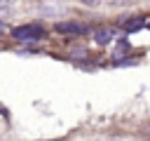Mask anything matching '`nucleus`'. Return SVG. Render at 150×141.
Wrapping results in <instances>:
<instances>
[{
	"label": "nucleus",
	"mask_w": 150,
	"mask_h": 141,
	"mask_svg": "<svg viewBox=\"0 0 150 141\" xmlns=\"http://www.w3.org/2000/svg\"><path fill=\"white\" fill-rule=\"evenodd\" d=\"M56 31H59V33H84L87 26H82V24H77V21H59V24H56Z\"/></svg>",
	"instance_id": "7ed1b4c3"
},
{
	"label": "nucleus",
	"mask_w": 150,
	"mask_h": 141,
	"mask_svg": "<svg viewBox=\"0 0 150 141\" xmlns=\"http://www.w3.org/2000/svg\"><path fill=\"white\" fill-rule=\"evenodd\" d=\"M42 26L40 24H26V26H16L14 31H12V35L16 38V40H21V42H35L38 38H42Z\"/></svg>",
	"instance_id": "f257e3e1"
},
{
	"label": "nucleus",
	"mask_w": 150,
	"mask_h": 141,
	"mask_svg": "<svg viewBox=\"0 0 150 141\" xmlns=\"http://www.w3.org/2000/svg\"><path fill=\"white\" fill-rule=\"evenodd\" d=\"M7 2H9V0H0V7H5V5H7Z\"/></svg>",
	"instance_id": "1a4fd4ad"
},
{
	"label": "nucleus",
	"mask_w": 150,
	"mask_h": 141,
	"mask_svg": "<svg viewBox=\"0 0 150 141\" xmlns=\"http://www.w3.org/2000/svg\"><path fill=\"white\" fill-rule=\"evenodd\" d=\"M127 49H129V42H127V40H120V45H117V49H115V59H120Z\"/></svg>",
	"instance_id": "423d86ee"
},
{
	"label": "nucleus",
	"mask_w": 150,
	"mask_h": 141,
	"mask_svg": "<svg viewBox=\"0 0 150 141\" xmlns=\"http://www.w3.org/2000/svg\"><path fill=\"white\" fill-rule=\"evenodd\" d=\"M148 26H150V24H148Z\"/></svg>",
	"instance_id": "9b49d317"
},
{
	"label": "nucleus",
	"mask_w": 150,
	"mask_h": 141,
	"mask_svg": "<svg viewBox=\"0 0 150 141\" xmlns=\"http://www.w3.org/2000/svg\"><path fill=\"white\" fill-rule=\"evenodd\" d=\"M143 26V19L141 16H134V19H129L127 24H124V31H138Z\"/></svg>",
	"instance_id": "39448f33"
},
{
	"label": "nucleus",
	"mask_w": 150,
	"mask_h": 141,
	"mask_svg": "<svg viewBox=\"0 0 150 141\" xmlns=\"http://www.w3.org/2000/svg\"><path fill=\"white\" fill-rule=\"evenodd\" d=\"M110 5H131V2H136V0H108Z\"/></svg>",
	"instance_id": "6e6552de"
},
{
	"label": "nucleus",
	"mask_w": 150,
	"mask_h": 141,
	"mask_svg": "<svg viewBox=\"0 0 150 141\" xmlns=\"http://www.w3.org/2000/svg\"><path fill=\"white\" fill-rule=\"evenodd\" d=\"M42 14H49V16L66 14V5H54V2H47V5H42Z\"/></svg>",
	"instance_id": "20e7f679"
},
{
	"label": "nucleus",
	"mask_w": 150,
	"mask_h": 141,
	"mask_svg": "<svg viewBox=\"0 0 150 141\" xmlns=\"http://www.w3.org/2000/svg\"><path fill=\"white\" fill-rule=\"evenodd\" d=\"M115 35H117V31L110 28V26H105V28H98L94 33V40H96V45H110L115 40Z\"/></svg>",
	"instance_id": "f03ea898"
},
{
	"label": "nucleus",
	"mask_w": 150,
	"mask_h": 141,
	"mask_svg": "<svg viewBox=\"0 0 150 141\" xmlns=\"http://www.w3.org/2000/svg\"><path fill=\"white\" fill-rule=\"evenodd\" d=\"M2 31H5V26H2V24H0V33H2Z\"/></svg>",
	"instance_id": "9d476101"
},
{
	"label": "nucleus",
	"mask_w": 150,
	"mask_h": 141,
	"mask_svg": "<svg viewBox=\"0 0 150 141\" xmlns=\"http://www.w3.org/2000/svg\"><path fill=\"white\" fill-rule=\"evenodd\" d=\"M82 2H84L87 7H98V5L103 2V0H82Z\"/></svg>",
	"instance_id": "0eeeda50"
}]
</instances>
